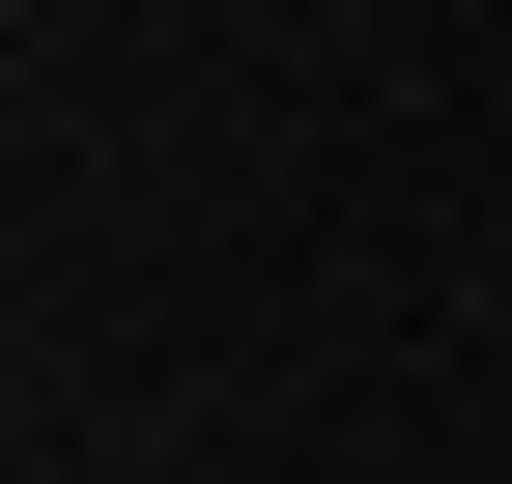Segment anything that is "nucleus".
<instances>
[]
</instances>
